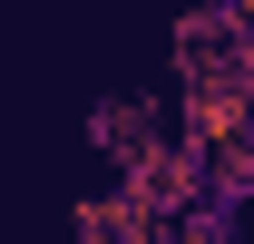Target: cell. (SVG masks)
Segmentation results:
<instances>
[{"label":"cell","mask_w":254,"mask_h":244,"mask_svg":"<svg viewBox=\"0 0 254 244\" xmlns=\"http://www.w3.org/2000/svg\"><path fill=\"white\" fill-rule=\"evenodd\" d=\"M176 244H235V205H225V195H195V205L176 215Z\"/></svg>","instance_id":"cell-3"},{"label":"cell","mask_w":254,"mask_h":244,"mask_svg":"<svg viewBox=\"0 0 254 244\" xmlns=\"http://www.w3.org/2000/svg\"><path fill=\"white\" fill-rule=\"evenodd\" d=\"M88 137H98V156L108 166H147V156L176 137V118H166V88H127V98H98V118H88Z\"/></svg>","instance_id":"cell-1"},{"label":"cell","mask_w":254,"mask_h":244,"mask_svg":"<svg viewBox=\"0 0 254 244\" xmlns=\"http://www.w3.org/2000/svg\"><path fill=\"white\" fill-rule=\"evenodd\" d=\"M205 185H215L225 205H245V195H254V137H235V147L205 156Z\"/></svg>","instance_id":"cell-2"},{"label":"cell","mask_w":254,"mask_h":244,"mask_svg":"<svg viewBox=\"0 0 254 244\" xmlns=\"http://www.w3.org/2000/svg\"><path fill=\"white\" fill-rule=\"evenodd\" d=\"M245 49H254V20H245Z\"/></svg>","instance_id":"cell-4"}]
</instances>
